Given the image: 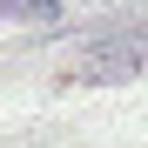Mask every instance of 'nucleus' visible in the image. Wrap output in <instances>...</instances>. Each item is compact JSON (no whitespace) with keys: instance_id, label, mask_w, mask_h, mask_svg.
Returning a JSON list of instances; mask_svg holds the SVG:
<instances>
[{"instance_id":"nucleus-1","label":"nucleus","mask_w":148,"mask_h":148,"mask_svg":"<svg viewBox=\"0 0 148 148\" xmlns=\"http://www.w3.org/2000/svg\"><path fill=\"white\" fill-rule=\"evenodd\" d=\"M141 47H128V40H101V47H88V54L81 61H74V81H81V88H121V81H135V74H141Z\"/></svg>"}]
</instances>
